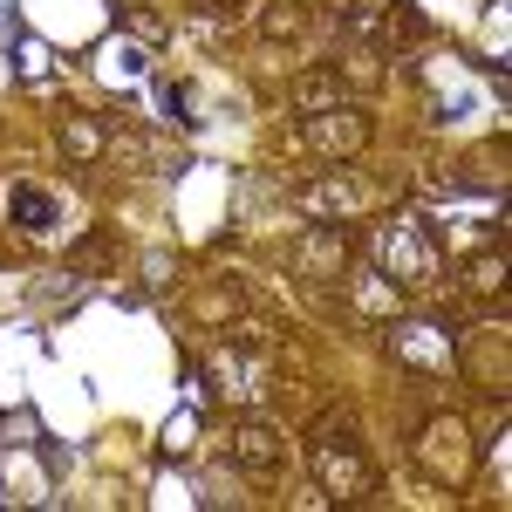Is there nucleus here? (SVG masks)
Instances as JSON below:
<instances>
[{"label":"nucleus","mask_w":512,"mask_h":512,"mask_svg":"<svg viewBox=\"0 0 512 512\" xmlns=\"http://www.w3.org/2000/svg\"><path fill=\"white\" fill-rule=\"evenodd\" d=\"M383 342L403 369H451V321H396Z\"/></svg>","instance_id":"nucleus-3"},{"label":"nucleus","mask_w":512,"mask_h":512,"mask_svg":"<svg viewBox=\"0 0 512 512\" xmlns=\"http://www.w3.org/2000/svg\"><path fill=\"white\" fill-rule=\"evenodd\" d=\"M14 69H21V82H48L55 76V62H48V41H21V48H14Z\"/></svg>","instance_id":"nucleus-14"},{"label":"nucleus","mask_w":512,"mask_h":512,"mask_svg":"<svg viewBox=\"0 0 512 512\" xmlns=\"http://www.w3.org/2000/svg\"><path fill=\"white\" fill-rule=\"evenodd\" d=\"M7 205H14V226H21V233H48V226H55V198L35 192V185H14Z\"/></svg>","instance_id":"nucleus-13"},{"label":"nucleus","mask_w":512,"mask_h":512,"mask_svg":"<svg viewBox=\"0 0 512 512\" xmlns=\"http://www.w3.org/2000/svg\"><path fill=\"white\" fill-rule=\"evenodd\" d=\"M308 465H315V485L335 499V506H355V499H369V485H376V465H369V451L355 444L342 424H321L308 437Z\"/></svg>","instance_id":"nucleus-1"},{"label":"nucleus","mask_w":512,"mask_h":512,"mask_svg":"<svg viewBox=\"0 0 512 512\" xmlns=\"http://www.w3.org/2000/svg\"><path fill=\"white\" fill-rule=\"evenodd\" d=\"M35 437H41L35 410H7V417H0V444H35Z\"/></svg>","instance_id":"nucleus-17"},{"label":"nucleus","mask_w":512,"mask_h":512,"mask_svg":"<svg viewBox=\"0 0 512 512\" xmlns=\"http://www.w3.org/2000/svg\"><path fill=\"white\" fill-rule=\"evenodd\" d=\"M308 144H315L328 164H342V158H355V151L369 144V117L349 110V103H328V110L308 117Z\"/></svg>","instance_id":"nucleus-4"},{"label":"nucleus","mask_w":512,"mask_h":512,"mask_svg":"<svg viewBox=\"0 0 512 512\" xmlns=\"http://www.w3.org/2000/svg\"><path fill=\"white\" fill-rule=\"evenodd\" d=\"M301 205H308V219H349L362 205H376V185H362V178H321V185L301 192Z\"/></svg>","instance_id":"nucleus-7"},{"label":"nucleus","mask_w":512,"mask_h":512,"mask_svg":"<svg viewBox=\"0 0 512 512\" xmlns=\"http://www.w3.org/2000/svg\"><path fill=\"white\" fill-rule=\"evenodd\" d=\"M349 294H355L362 315H396L403 308V287L390 274H349Z\"/></svg>","instance_id":"nucleus-10"},{"label":"nucleus","mask_w":512,"mask_h":512,"mask_svg":"<svg viewBox=\"0 0 512 512\" xmlns=\"http://www.w3.org/2000/svg\"><path fill=\"white\" fill-rule=\"evenodd\" d=\"M376 260H383V274H390L396 287L431 280L437 274V233L424 226V219L396 212V219H383V233H376Z\"/></svg>","instance_id":"nucleus-2"},{"label":"nucleus","mask_w":512,"mask_h":512,"mask_svg":"<svg viewBox=\"0 0 512 512\" xmlns=\"http://www.w3.org/2000/svg\"><path fill=\"white\" fill-rule=\"evenodd\" d=\"M424 465H431L444 485H465V472H472V458H465V431H458V417H437L431 431H424Z\"/></svg>","instance_id":"nucleus-6"},{"label":"nucleus","mask_w":512,"mask_h":512,"mask_svg":"<svg viewBox=\"0 0 512 512\" xmlns=\"http://www.w3.org/2000/svg\"><path fill=\"white\" fill-rule=\"evenodd\" d=\"M246 0H198V14H219V21H233Z\"/></svg>","instance_id":"nucleus-20"},{"label":"nucleus","mask_w":512,"mask_h":512,"mask_svg":"<svg viewBox=\"0 0 512 512\" xmlns=\"http://www.w3.org/2000/svg\"><path fill=\"white\" fill-rule=\"evenodd\" d=\"M294 267H301V274H342V267H349V239H342V226L321 219L315 233L294 246Z\"/></svg>","instance_id":"nucleus-8"},{"label":"nucleus","mask_w":512,"mask_h":512,"mask_svg":"<svg viewBox=\"0 0 512 512\" xmlns=\"http://www.w3.org/2000/svg\"><path fill=\"white\" fill-rule=\"evenodd\" d=\"M123 21H130L137 35H164V21H151V14H137V7H123Z\"/></svg>","instance_id":"nucleus-19"},{"label":"nucleus","mask_w":512,"mask_h":512,"mask_svg":"<svg viewBox=\"0 0 512 512\" xmlns=\"http://www.w3.org/2000/svg\"><path fill=\"white\" fill-rule=\"evenodd\" d=\"M205 376H212V383H205L212 396H239V403H246V396H260V383H253V362H246V355H233V349L219 355Z\"/></svg>","instance_id":"nucleus-11"},{"label":"nucleus","mask_w":512,"mask_h":512,"mask_svg":"<svg viewBox=\"0 0 512 512\" xmlns=\"http://www.w3.org/2000/svg\"><path fill=\"white\" fill-rule=\"evenodd\" d=\"M267 35H301V7H294V0H287V7H274V14H267Z\"/></svg>","instance_id":"nucleus-18"},{"label":"nucleus","mask_w":512,"mask_h":512,"mask_svg":"<svg viewBox=\"0 0 512 512\" xmlns=\"http://www.w3.org/2000/svg\"><path fill=\"white\" fill-rule=\"evenodd\" d=\"M335 96H342V89H335V76H301L294 82V103H301V110H308V117H315V110H328V103H335Z\"/></svg>","instance_id":"nucleus-15"},{"label":"nucleus","mask_w":512,"mask_h":512,"mask_svg":"<svg viewBox=\"0 0 512 512\" xmlns=\"http://www.w3.org/2000/svg\"><path fill=\"white\" fill-rule=\"evenodd\" d=\"M280 458H287V451H280V431H274V424L246 417V424L233 431V465H239L246 478H253V485H267V478H280Z\"/></svg>","instance_id":"nucleus-5"},{"label":"nucleus","mask_w":512,"mask_h":512,"mask_svg":"<svg viewBox=\"0 0 512 512\" xmlns=\"http://www.w3.org/2000/svg\"><path fill=\"white\" fill-rule=\"evenodd\" d=\"M192 444H198V417L185 410V417H171V437H164V458L178 465V458H192Z\"/></svg>","instance_id":"nucleus-16"},{"label":"nucleus","mask_w":512,"mask_h":512,"mask_svg":"<svg viewBox=\"0 0 512 512\" xmlns=\"http://www.w3.org/2000/svg\"><path fill=\"white\" fill-rule=\"evenodd\" d=\"M110 158L130 164V171H171V164H178L158 137H144V130H117V137H110Z\"/></svg>","instance_id":"nucleus-9"},{"label":"nucleus","mask_w":512,"mask_h":512,"mask_svg":"<svg viewBox=\"0 0 512 512\" xmlns=\"http://www.w3.org/2000/svg\"><path fill=\"white\" fill-rule=\"evenodd\" d=\"M103 144H110V137H103V123H96V117H69V123H62V158H69V164H96Z\"/></svg>","instance_id":"nucleus-12"}]
</instances>
